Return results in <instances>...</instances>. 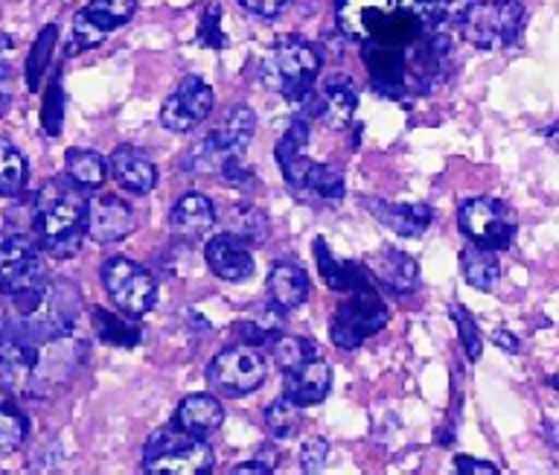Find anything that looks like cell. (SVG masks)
<instances>
[{
	"instance_id": "obj_1",
	"label": "cell",
	"mask_w": 559,
	"mask_h": 475,
	"mask_svg": "<svg viewBox=\"0 0 559 475\" xmlns=\"http://www.w3.org/2000/svg\"><path fill=\"white\" fill-rule=\"evenodd\" d=\"M85 361V347L73 335L38 339L24 321L0 326V388L9 394L47 400L70 385Z\"/></svg>"
},
{
	"instance_id": "obj_2",
	"label": "cell",
	"mask_w": 559,
	"mask_h": 475,
	"mask_svg": "<svg viewBox=\"0 0 559 475\" xmlns=\"http://www.w3.org/2000/svg\"><path fill=\"white\" fill-rule=\"evenodd\" d=\"M33 228L41 248L56 260H68L82 248L87 234L85 190L70 178H52L33 202Z\"/></svg>"
},
{
	"instance_id": "obj_3",
	"label": "cell",
	"mask_w": 559,
	"mask_h": 475,
	"mask_svg": "<svg viewBox=\"0 0 559 475\" xmlns=\"http://www.w3.org/2000/svg\"><path fill=\"white\" fill-rule=\"evenodd\" d=\"M47 265L33 239L24 234H0V292L17 309V316H29L47 289Z\"/></svg>"
},
{
	"instance_id": "obj_4",
	"label": "cell",
	"mask_w": 559,
	"mask_h": 475,
	"mask_svg": "<svg viewBox=\"0 0 559 475\" xmlns=\"http://www.w3.org/2000/svg\"><path fill=\"white\" fill-rule=\"evenodd\" d=\"M143 470L152 475H204L213 470V449L207 438L190 435L173 423L146 440Z\"/></svg>"
},
{
	"instance_id": "obj_5",
	"label": "cell",
	"mask_w": 559,
	"mask_h": 475,
	"mask_svg": "<svg viewBox=\"0 0 559 475\" xmlns=\"http://www.w3.org/2000/svg\"><path fill=\"white\" fill-rule=\"evenodd\" d=\"M461 36L478 50H501L522 36L524 7L519 0H475L457 12Z\"/></svg>"
},
{
	"instance_id": "obj_6",
	"label": "cell",
	"mask_w": 559,
	"mask_h": 475,
	"mask_svg": "<svg viewBox=\"0 0 559 475\" xmlns=\"http://www.w3.org/2000/svg\"><path fill=\"white\" fill-rule=\"evenodd\" d=\"M321 73V56L309 41L297 36H283L262 64V82L280 91L292 103H300L312 94V85Z\"/></svg>"
},
{
	"instance_id": "obj_7",
	"label": "cell",
	"mask_w": 559,
	"mask_h": 475,
	"mask_svg": "<svg viewBox=\"0 0 559 475\" xmlns=\"http://www.w3.org/2000/svg\"><path fill=\"white\" fill-rule=\"evenodd\" d=\"M253 132H257V117L248 106H234L225 115V120L218 123L216 132H210L204 141L195 146V150L187 155V167L201 169V173H210V169H218L225 161L242 158L248 146L253 141Z\"/></svg>"
},
{
	"instance_id": "obj_8",
	"label": "cell",
	"mask_w": 559,
	"mask_h": 475,
	"mask_svg": "<svg viewBox=\"0 0 559 475\" xmlns=\"http://www.w3.org/2000/svg\"><path fill=\"white\" fill-rule=\"evenodd\" d=\"M388 318H391V312L384 307V300L379 298V292L370 286V281L361 283L356 289H349V298L335 309L330 326L332 342L338 344L341 351H353L365 339L379 333L388 324Z\"/></svg>"
},
{
	"instance_id": "obj_9",
	"label": "cell",
	"mask_w": 559,
	"mask_h": 475,
	"mask_svg": "<svg viewBox=\"0 0 559 475\" xmlns=\"http://www.w3.org/2000/svg\"><path fill=\"white\" fill-rule=\"evenodd\" d=\"M269 377V361L260 347L251 344H230L213 356L207 365V382L216 394L245 396L253 394Z\"/></svg>"
},
{
	"instance_id": "obj_10",
	"label": "cell",
	"mask_w": 559,
	"mask_h": 475,
	"mask_svg": "<svg viewBox=\"0 0 559 475\" xmlns=\"http://www.w3.org/2000/svg\"><path fill=\"white\" fill-rule=\"evenodd\" d=\"M103 286L120 312L131 318L146 316L157 300L155 277L129 257H111L103 263Z\"/></svg>"
},
{
	"instance_id": "obj_11",
	"label": "cell",
	"mask_w": 559,
	"mask_h": 475,
	"mask_svg": "<svg viewBox=\"0 0 559 475\" xmlns=\"http://www.w3.org/2000/svg\"><path fill=\"white\" fill-rule=\"evenodd\" d=\"M457 225L475 246L501 251L515 237V213L498 199H466L457 207Z\"/></svg>"
},
{
	"instance_id": "obj_12",
	"label": "cell",
	"mask_w": 559,
	"mask_h": 475,
	"mask_svg": "<svg viewBox=\"0 0 559 475\" xmlns=\"http://www.w3.org/2000/svg\"><path fill=\"white\" fill-rule=\"evenodd\" d=\"M213 111V88L201 76H183L160 108V126L169 132H192Z\"/></svg>"
},
{
	"instance_id": "obj_13",
	"label": "cell",
	"mask_w": 559,
	"mask_h": 475,
	"mask_svg": "<svg viewBox=\"0 0 559 475\" xmlns=\"http://www.w3.org/2000/svg\"><path fill=\"white\" fill-rule=\"evenodd\" d=\"M131 230H134V211L120 195L108 193L87 202V237H94V242L99 246L120 242Z\"/></svg>"
},
{
	"instance_id": "obj_14",
	"label": "cell",
	"mask_w": 559,
	"mask_h": 475,
	"mask_svg": "<svg viewBox=\"0 0 559 475\" xmlns=\"http://www.w3.org/2000/svg\"><path fill=\"white\" fill-rule=\"evenodd\" d=\"M204 257H207L210 272L216 274L218 281L242 283L253 274L251 248L245 246L239 237H234L230 230L210 237L207 248H204Z\"/></svg>"
},
{
	"instance_id": "obj_15",
	"label": "cell",
	"mask_w": 559,
	"mask_h": 475,
	"mask_svg": "<svg viewBox=\"0 0 559 475\" xmlns=\"http://www.w3.org/2000/svg\"><path fill=\"white\" fill-rule=\"evenodd\" d=\"M105 167H108L114 181L131 195L152 193L157 185L155 164L134 146H117L111 152V158L105 161Z\"/></svg>"
},
{
	"instance_id": "obj_16",
	"label": "cell",
	"mask_w": 559,
	"mask_h": 475,
	"mask_svg": "<svg viewBox=\"0 0 559 475\" xmlns=\"http://www.w3.org/2000/svg\"><path fill=\"white\" fill-rule=\"evenodd\" d=\"M216 225V207L207 195L183 193L169 213V228L181 242H199Z\"/></svg>"
},
{
	"instance_id": "obj_17",
	"label": "cell",
	"mask_w": 559,
	"mask_h": 475,
	"mask_svg": "<svg viewBox=\"0 0 559 475\" xmlns=\"http://www.w3.org/2000/svg\"><path fill=\"white\" fill-rule=\"evenodd\" d=\"M365 207L382 222L384 228L400 237H423L435 219V211L419 202H382V199H365Z\"/></svg>"
},
{
	"instance_id": "obj_18",
	"label": "cell",
	"mask_w": 559,
	"mask_h": 475,
	"mask_svg": "<svg viewBox=\"0 0 559 475\" xmlns=\"http://www.w3.org/2000/svg\"><path fill=\"white\" fill-rule=\"evenodd\" d=\"M367 274H373L384 289L396 292V295H408V292L417 289L419 283L417 260L408 254H402L396 248H382V251H376V254L367 260Z\"/></svg>"
},
{
	"instance_id": "obj_19",
	"label": "cell",
	"mask_w": 559,
	"mask_h": 475,
	"mask_svg": "<svg viewBox=\"0 0 559 475\" xmlns=\"http://www.w3.org/2000/svg\"><path fill=\"white\" fill-rule=\"evenodd\" d=\"M306 146H309V126L300 117H295L286 126V132L280 134L277 146H274L280 169H283V176H286L292 187L306 185V173H309V164H312V161L306 158Z\"/></svg>"
},
{
	"instance_id": "obj_20",
	"label": "cell",
	"mask_w": 559,
	"mask_h": 475,
	"mask_svg": "<svg viewBox=\"0 0 559 475\" xmlns=\"http://www.w3.org/2000/svg\"><path fill=\"white\" fill-rule=\"evenodd\" d=\"M332 388V368L330 361H323L314 356L312 361H306L304 368L286 377V396L295 405L306 408V405H318L326 400Z\"/></svg>"
},
{
	"instance_id": "obj_21",
	"label": "cell",
	"mask_w": 559,
	"mask_h": 475,
	"mask_svg": "<svg viewBox=\"0 0 559 475\" xmlns=\"http://www.w3.org/2000/svg\"><path fill=\"white\" fill-rule=\"evenodd\" d=\"M175 426L199 438H207L225 423V405L218 403L213 394H190L178 403L175 412Z\"/></svg>"
},
{
	"instance_id": "obj_22",
	"label": "cell",
	"mask_w": 559,
	"mask_h": 475,
	"mask_svg": "<svg viewBox=\"0 0 559 475\" xmlns=\"http://www.w3.org/2000/svg\"><path fill=\"white\" fill-rule=\"evenodd\" d=\"M269 295L271 304H277L283 312L304 307L306 298H309V277L297 263L280 260V263L271 265L269 272Z\"/></svg>"
},
{
	"instance_id": "obj_23",
	"label": "cell",
	"mask_w": 559,
	"mask_h": 475,
	"mask_svg": "<svg viewBox=\"0 0 559 475\" xmlns=\"http://www.w3.org/2000/svg\"><path fill=\"white\" fill-rule=\"evenodd\" d=\"M321 115L330 120L332 126H347L356 115V106H358V88L356 82L349 80L347 73H332L326 76L321 88Z\"/></svg>"
},
{
	"instance_id": "obj_24",
	"label": "cell",
	"mask_w": 559,
	"mask_h": 475,
	"mask_svg": "<svg viewBox=\"0 0 559 475\" xmlns=\"http://www.w3.org/2000/svg\"><path fill=\"white\" fill-rule=\"evenodd\" d=\"M314 260H318V269H321L323 283H326V286L335 292L356 289V286L367 283V277H370V274H367L361 265L344 263V260H338V257L332 254L330 248H326V242H323V239H314Z\"/></svg>"
},
{
	"instance_id": "obj_25",
	"label": "cell",
	"mask_w": 559,
	"mask_h": 475,
	"mask_svg": "<svg viewBox=\"0 0 559 475\" xmlns=\"http://www.w3.org/2000/svg\"><path fill=\"white\" fill-rule=\"evenodd\" d=\"M461 274L469 286H475V289L480 292H489L498 283L501 263H498V257L492 248L475 246V242H472L469 248H463L461 251Z\"/></svg>"
},
{
	"instance_id": "obj_26",
	"label": "cell",
	"mask_w": 559,
	"mask_h": 475,
	"mask_svg": "<svg viewBox=\"0 0 559 475\" xmlns=\"http://www.w3.org/2000/svg\"><path fill=\"white\" fill-rule=\"evenodd\" d=\"M283 330V309L277 304H269V307H257V312L248 318H242L239 324H234V333L239 339V344H251V347H260L265 342H274L277 333Z\"/></svg>"
},
{
	"instance_id": "obj_27",
	"label": "cell",
	"mask_w": 559,
	"mask_h": 475,
	"mask_svg": "<svg viewBox=\"0 0 559 475\" xmlns=\"http://www.w3.org/2000/svg\"><path fill=\"white\" fill-rule=\"evenodd\" d=\"M227 230L242 239L248 248H260L269 242L271 225L265 211H260L257 204H236L234 211L227 213Z\"/></svg>"
},
{
	"instance_id": "obj_28",
	"label": "cell",
	"mask_w": 559,
	"mask_h": 475,
	"mask_svg": "<svg viewBox=\"0 0 559 475\" xmlns=\"http://www.w3.org/2000/svg\"><path fill=\"white\" fill-rule=\"evenodd\" d=\"M64 169H68V178L82 190H96L103 187L105 176H108V167H105V158L94 150H68L64 155Z\"/></svg>"
},
{
	"instance_id": "obj_29",
	"label": "cell",
	"mask_w": 559,
	"mask_h": 475,
	"mask_svg": "<svg viewBox=\"0 0 559 475\" xmlns=\"http://www.w3.org/2000/svg\"><path fill=\"white\" fill-rule=\"evenodd\" d=\"M91 321H94L96 339L111 347H134L140 344V326L134 321H126V318H117L114 312L103 307L91 309Z\"/></svg>"
},
{
	"instance_id": "obj_30",
	"label": "cell",
	"mask_w": 559,
	"mask_h": 475,
	"mask_svg": "<svg viewBox=\"0 0 559 475\" xmlns=\"http://www.w3.org/2000/svg\"><path fill=\"white\" fill-rule=\"evenodd\" d=\"M138 12V0H91L82 15L94 24L99 33H111L117 27H126Z\"/></svg>"
},
{
	"instance_id": "obj_31",
	"label": "cell",
	"mask_w": 559,
	"mask_h": 475,
	"mask_svg": "<svg viewBox=\"0 0 559 475\" xmlns=\"http://www.w3.org/2000/svg\"><path fill=\"white\" fill-rule=\"evenodd\" d=\"M26 176H29V169H26V158L21 155V150L7 138H0V195L17 199L24 193Z\"/></svg>"
},
{
	"instance_id": "obj_32",
	"label": "cell",
	"mask_w": 559,
	"mask_h": 475,
	"mask_svg": "<svg viewBox=\"0 0 559 475\" xmlns=\"http://www.w3.org/2000/svg\"><path fill=\"white\" fill-rule=\"evenodd\" d=\"M59 41V27L50 24V27H44L35 38L33 50H29V59H26V88L29 91H38L41 85V76L47 71V62H50L52 56V47Z\"/></svg>"
},
{
	"instance_id": "obj_33",
	"label": "cell",
	"mask_w": 559,
	"mask_h": 475,
	"mask_svg": "<svg viewBox=\"0 0 559 475\" xmlns=\"http://www.w3.org/2000/svg\"><path fill=\"white\" fill-rule=\"evenodd\" d=\"M304 187L326 202H341L344 199V173L332 164H309Z\"/></svg>"
},
{
	"instance_id": "obj_34",
	"label": "cell",
	"mask_w": 559,
	"mask_h": 475,
	"mask_svg": "<svg viewBox=\"0 0 559 475\" xmlns=\"http://www.w3.org/2000/svg\"><path fill=\"white\" fill-rule=\"evenodd\" d=\"M318 353H314V344L309 339H297V335H286L274 344V361L280 365V370L292 377L297 370L304 368L306 361H312Z\"/></svg>"
},
{
	"instance_id": "obj_35",
	"label": "cell",
	"mask_w": 559,
	"mask_h": 475,
	"mask_svg": "<svg viewBox=\"0 0 559 475\" xmlns=\"http://www.w3.org/2000/svg\"><path fill=\"white\" fill-rule=\"evenodd\" d=\"M265 426L274 438H295L300 431V405H295L288 396H280L265 408Z\"/></svg>"
},
{
	"instance_id": "obj_36",
	"label": "cell",
	"mask_w": 559,
	"mask_h": 475,
	"mask_svg": "<svg viewBox=\"0 0 559 475\" xmlns=\"http://www.w3.org/2000/svg\"><path fill=\"white\" fill-rule=\"evenodd\" d=\"M29 423L17 408L12 405H0V458L15 455L17 449L24 447Z\"/></svg>"
},
{
	"instance_id": "obj_37",
	"label": "cell",
	"mask_w": 559,
	"mask_h": 475,
	"mask_svg": "<svg viewBox=\"0 0 559 475\" xmlns=\"http://www.w3.org/2000/svg\"><path fill=\"white\" fill-rule=\"evenodd\" d=\"M61 123H64V88H61V73L56 71V76L47 85V94H44L41 126L50 138H59Z\"/></svg>"
},
{
	"instance_id": "obj_38",
	"label": "cell",
	"mask_w": 559,
	"mask_h": 475,
	"mask_svg": "<svg viewBox=\"0 0 559 475\" xmlns=\"http://www.w3.org/2000/svg\"><path fill=\"white\" fill-rule=\"evenodd\" d=\"M452 318H454V326H457V333H461V342H463V351L469 356L472 361L480 359V351H484V342H480V333L472 316L466 312L463 307H452Z\"/></svg>"
},
{
	"instance_id": "obj_39",
	"label": "cell",
	"mask_w": 559,
	"mask_h": 475,
	"mask_svg": "<svg viewBox=\"0 0 559 475\" xmlns=\"http://www.w3.org/2000/svg\"><path fill=\"white\" fill-rule=\"evenodd\" d=\"M330 461V443L323 438H312L306 440L304 449H300V470L309 475L321 473L323 466Z\"/></svg>"
},
{
	"instance_id": "obj_40",
	"label": "cell",
	"mask_w": 559,
	"mask_h": 475,
	"mask_svg": "<svg viewBox=\"0 0 559 475\" xmlns=\"http://www.w3.org/2000/svg\"><path fill=\"white\" fill-rule=\"evenodd\" d=\"M105 38V33H99V29L91 24V21L79 12L76 15V24H73V41L68 45V56H79L82 50H87V47H96L99 41Z\"/></svg>"
},
{
	"instance_id": "obj_41",
	"label": "cell",
	"mask_w": 559,
	"mask_h": 475,
	"mask_svg": "<svg viewBox=\"0 0 559 475\" xmlns=\"http://www.w3.org/2000/svg\"><path fill=\"white\" fill-rule=\"evenodd\" d=\"M245 10L251 15H260V19H277L280 12L286 10L288 0H239Z\"/></svg>"
},
{
	"instance_id": "obj_42",
	"label": "cell",
	"mask_w": 559,
	"mask_h": 475,
	"mask_svg": "<svg viewBox=\"0 0 559 475\" xmlns=\"http://www.w3.org/2000/svg\"><path fill=\"white\" fill-rule=\"evenodd\" d=\"M15 99V73L9 71V64H0V115L12 106Z\"/></svg>"
},
{
	"instance_id": "obj_43",
	"label": "cell",
	"mask_w": 559,
	"mask_h": 475,
	"mask_svg": "<svg viewBox=\"0 0 559 475\" xmlns=\"http://www.w3.org/2000/svg\"><path fill=\"white\" fill-rule=\"evenodd\" d=\"M218 3H213L207 10V15H204V24H201V38H207L210 33H213V41H210V47H225V36L218 33Z\"/></svg>"
},
{
	"instance_id": "obj_44",
	"label": "cell",
	"mask_w": 559,
	"mask_h": 475,
	"mask_svg": "<svg viewBox=\"0 0 559 475\" xmlns=\"http://www.w3.org/2000/svg\"><path fill=\"white\" fill-rule=\"evenodd\" d=\"M454 470L457 473H480V475H496L498 466L489 464V461H475V458H466L461 455L454 461Z\"/></svg>"
},
{
	"instance_id": "obj_45",
	"label": "cell",
	"mask_w": 559,
	"mask_h": 475,
	"mask_svg": "<svg viewBox=\"0 0 559 475\" xmlns=\"http://www.w3.org/2000/svg\"><path fill=\"white\" fill-rule=\"evenodd\" d=\"M230 473L242 475V473H260V475H271L274 473V466L265 464V461H260V458H253V461H245V464H236Z\"/></svg>"
},
{
	"instance_id": "obj_46",
	"label": "cell",
	"mask_w": 559,
	"mask_h": 475,
	"mask_svg": "<svg viewBox=\"0 0 559 475\" xmlns=\"http://www.w3.org/2000/svg\"><path fill=\"white\" fill-rule=\"evenodd\" d=\"M492 339H496L498 347H504V351H510V353H519V342H515V335L504 333V330H498Z\"/></svg>"
},
{
	"instance_id": "obj_47",
	"label": "cell",
	"mask_w": 559,
	"mask_h": 475,
	"mask_svg": "<svg viewBox=\"0 0 559 475\" xmlns=\"http://www.w3.org/2000/svg\"><path fill=\"white\" fill-rule=\"evenodd\" d=\"M12 50H15V41H12V36H7V33H0V64L9 62V56H12Z\"/></svg>"
}]
</instances>
